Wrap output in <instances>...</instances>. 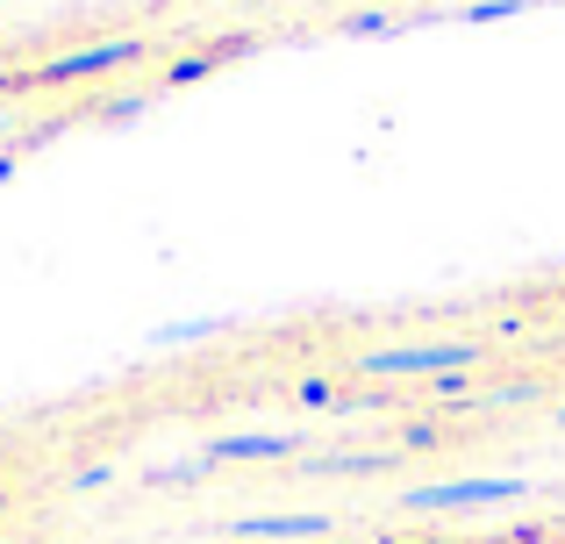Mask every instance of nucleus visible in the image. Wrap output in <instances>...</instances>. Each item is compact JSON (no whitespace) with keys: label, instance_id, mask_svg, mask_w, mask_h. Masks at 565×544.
I'll use <instances>...</instances> for the list:
<instances>
[{"label":"nucleus","instance_id":"4468645a","mask_svg":"<svg viewBox=\"0 0 565 544\" xmlns=\"http://www.w3.org/2000/svg\"><path fill=\"white\" fill-rule=\"evenodd\" d=\"M0 180H14V151H0Z\"/></svg>","mask_w":565,"mask_h":544},{"label":"nucleus","instance_id":"dca6fc26","mask_svg":"<svg viewBox=\"0 0 565 544\" xmlns=\"http://www.w3.org/2000/svg\"><path fill=\"white\" fill-rule=\"evenodd\" d=\"M558 430H565V408H558Z\"/></svg>","mask_w":565,"mask_h":544},{"label":"nucleus","instance_id":"f257e3e1","mask_svg":"<svg viewBox=\"0 0 565 544\" xmlns=\"http://www.w3.org/2000/svg\"><path fill=\"white\" fill-rule=\"evenodd\" d=\"M487 351L472 344V337H429V344H380V351H359V373L365 380H444V373H466V365H480Z\"/></svg>","mask_w":565,"mask_h":544},{"label":"nucleus","instance_id":"9d476101","mask_svg":"<svg viewBox=\"0 0 565 544\" xmlns=\"http://www.w3.org/2000/svg\"><path fill=\"white\" fill-rule=\"evenodd\" d=\"M394 14H380V8H365V14H351V22H344V36H394Z\"/></svg>","mask_w":565,"mask_h":544},{"label":"nucleus","instance_id":"20e7f679","mask_svg":"<svg viewBox=\"0 0 565 544\" xmlns=\"http://www.w3.org/2000/svg\"><path fill=\"white\" fill-rule=\"evenodd\" d=\"M301 451V437L287 430H236V437H215L207 445V466H236V459H294Z\"/></svg>","mask_w":565,"mask_h":544},{"label":"nucleus","instance_id":"1a4fd4ad","mask_svg":"<svg viewBox=\"0 0 565 544\" xmlns=\"http://www.w3.org/2000/svg\"><path fill=\"white\" fill-rule=\"evenodd\" d=\"M143 108H151V94H115V100H100V108H94V122H137Z\"/></svg>","mask_w":565,"mask_h":544},{"label":"nucleus","instance_id":"ddd939ff","mask_svg":"<svg viewBox=\"0 0 565 544\" xmlns=\"http://www.w3.org/2000/svg\"><path fill=\"white\" fill-rule=\"evenodd\" d=\"M108 473H115V466H79V473H72V488H108Z\"/></svg>","mask_w":565,"mask_h":544},{"label":"nucleus","instance_id":"f8f14e48","mask_svg":"<svg viewBox=\"0 0 565 544\" xmlns=\"http://www.w3.org/2000/svg\"><path fill=\"white\" fill-rule=\"evenodd\" d=\"M301 402H308V408H344V402H337V387H330V380H301Z\"/></svg>","mask_w":565,"mask_h":544},{"label":"nucleus","instance_id":"6e6552de","mask_svg":"<svg viewBox=\"0 0 565 544\" xmlns=\"http://www.w3.org/2000/svg\"><path fill=\"white\" fill-rule=\"evenodd\" d=\"M230 330V316H193V322H158L151 344H201V337H222Z\"/></svg>","mask_w":565,"mask_h":544},{"label":"nucleus","instance_id":"f3484780","mask_svg":"<svg viewBox=\"0 0 565 544\" xmlns=\"http://www.w3.org/2000/svg\"><path fill=\"white\" fill-rule=\"evenodd\" d=\"M0 509H8V502H0Z\"/></svg>","mask_w":565,"mask_h":544},{"label":"nucleus","instance_id":"9b49d317","mask_svg":"<svg viewBox=\"0 0 565 544\" xmlns=\"http://www.w3.org/2000/svg\"><path fill=\"white\" fill-rule=\"evenodd\" d=\"M530 0H472L466 8V22H509V14H523Z\"/></svg>","mask_w":565,"mask_h":544},{"label":"nucleus","instance_id":"423d86ee","mask_svg":"<svg viewBox=\"0 0 565 544\" xmlns=\"http://www.w3.org/2000/svg\"><path fill=\"white\" fill-rule=\"evenodd\" d=\"M244 51H258V36H230V43H207V51H180L166 65V86H193V79H207L222 57H244Z\"/></svg>","mask_w":565,"mask_h":544},{"label":"nucleus","instance_id":"39448f33","mask_svg":"<svg viewBox=\"0 0 565 544\" xmlns=\"http://www.w3.org/2000/svg\"><path fill=\"white\" fill-rule=\"evenodd\" d=\"M230 531L236 537H273V544H287V537H330L337 516H322V509H301V516H236Z\"/></svg>","mask_w":565,"mask_h":544},{"label":"nucleus","instance_id":"0eeeda50","mask_svg":"<svg viewBox=\"0 0 565 544\" xmlns=\"http://www.w3.org/2000/svg\"><path fill=\"white\" fill-rule=\"evenodd\" d=\"M386 466H394V451H322L316 466H308V473H322V480H365V473H386Z\"/></svg>","mask_w":565,"mask_h":544},{"label":"nucleus","instance_id":"7ed1b4c3","mask_svg":"<svg viewBox=\"0 0 565 544\" xmlns=\"http://www.w3.org/2000/svg\"><path fill=\"white\" fill-rule=\"evenodd\" d=\"M530 480L501 473V480H429V488H408L401 494V509H415V516H466V509H501V502H523Z\"/></svg>","mask_w":565,"mask_h":544},{"label":"nucleus","instance_id":"2eb2a0df","mask_svg":"<svg viewBox=\"0 0 565 544\" xmlns=\"http://www.w3.org/2000/svg\"><path fill=\"white\" fill-rule=\"evenodd\" d=\"M415 544H466V537H415Z\"/></svg>","mask_w":565,"mask_h":544},{"label":"nucleus","instance_id":"f03ea898","mask_svg":"<svg viewBox=\"0 0 565 544\" xmlns=\"http://www.w3.org/2000/svg\"><path fill=\"white\" fill-rule=\"evenodd\" d=\"M143 51H151L143 36H100V43H79V51H57L51 65L22 72L14 86H86V79H108L122 65H143Z\"/></svg>","mask_w":565,"mask_h":544}]
</instances>
